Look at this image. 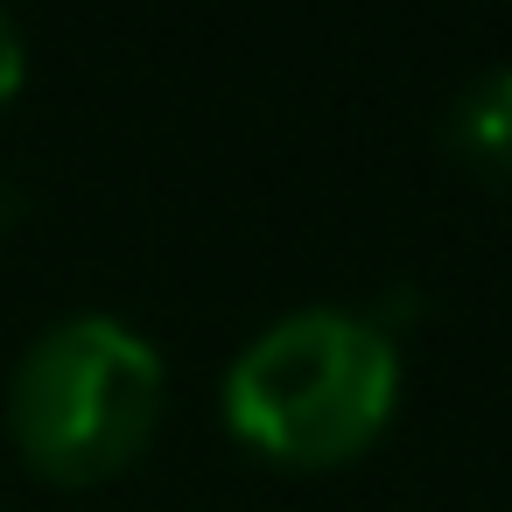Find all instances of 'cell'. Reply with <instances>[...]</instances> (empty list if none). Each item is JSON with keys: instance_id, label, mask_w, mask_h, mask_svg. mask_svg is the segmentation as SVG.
Returning <instances> with one entry per match:
<instances>
[{"instance_id": "1", "label": "cell", "mask_w": 512, "mask_h": 512, "mask_svg": "<svg viewBox=\"0 0 512 512\" xmlns=\"http://www.w3.org/2000/svg\"><path fill=\"white\" fill-rule=\"evenodd\" d=\"M218 407L253 456L337 470L365 456L400 407V337L379 330L372 309H288L225 365Z\"/></svg>"}, {"instance_id": "4", "label": "cell", "mask_w": 512, "mask_h": 512, "mask_svg": "<svg viewBox=\"0 0 512 512\" xmlns=\"http://www.w3.org/2000/svg\"><path fill=\"white\" fill-rule=\"evenodd\" d=\"M22 78H29V36H22V22L8 8H0V106L22 92Z\"/></svg>"}, {"instance_id": "3", "label": "cell", "mask_w": 512, "mask_h": 512, "mask_svg": "<svg viewBox=\"0 0 512 512\" xmlns=\"http://www.w3.org/2000/svg\"><path fill=\"white\" fill-rule=\"evenodd\" d=\"M442 141L463 169L491 176V183H512V64H491L477 71L449 113H442Z\"/></svg>"}, {"instance_id": "2", "label": "cell", "mask_w": 512, "mask_h": 512, "mask_svg": "<svg viewBox=\"0 0 512 512\" xmlns=\"http://www.w3.org/2000/svg\"><path fill=\"white\" fill-rule=\"evenodd\" d=\"M169 365L113 309H71L29 337L8 379V435L57 484L120 477L162 428Z\"/></svg>"}]
</instances>
